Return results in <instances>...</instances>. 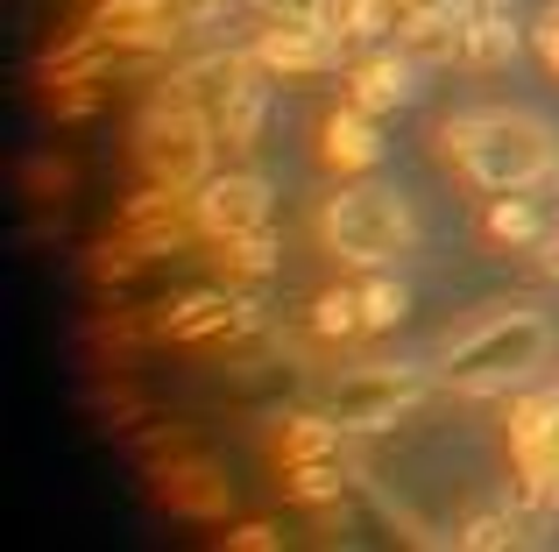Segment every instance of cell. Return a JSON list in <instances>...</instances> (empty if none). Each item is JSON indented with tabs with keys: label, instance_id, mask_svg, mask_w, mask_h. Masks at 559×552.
<instances>
[{
	"label": "cell",
	"instance_id": "25",
	"mask_svg": "<svg viewBox=\"0 0 559 552\" xmlns=\"http://www.w3.org/2000/svg\"><path fill=\"white\" fill-rule=\"evenodd\" d=\"M219 545H227V552H276V545H284V531H276V525H262V517H248V525L219 531Z\"/></svg>",
	"mask_w": 559,
	"mask_h": 552
},
{
	"label": "cell",
	"instance_id": "14",
	"mask_svg": "<svg viewBox=\"0 0 559 552\" xmlns=\"http://www.w3.org/2000/svg\"><path fill=\"white\" fill-rule=\"evenodd\" d=\"M481 235H489V249H538V241H552V206L538 192H503L481 213Z\"/></svg>",
	"mask_w": 559,
	"mask_h": 552
},
{
	"label": "cell",
	"instance_id": "1",
	"mask_svg": "<svg viewBox=\"0 0 559 552\" xmlns=\"http://www.w3.org/2000/svg\"><path fill=\"white\" fill-rule=\"evenodd\" d=\"M439 156H447L481 199L538 192L559 170V128L532 107H475V113L439 121Z\"/></svg>",
	"mask_w": 559,
	"mask_h": 552
},
{
	"label": "cell",
	"instance_id": "6",
	"mask_svg": "<svg viewBox=\"0 0 559 552\" xmlns=\"http://www.w3.org/2000/svg\"><path fill=\"white\" fill-rule=\"evenodd\" d=\"M241 50L255 57L270 79H319V71L355 64V43H347L333 22H262Z\"/></svg>",
	"mask_w": 559,
	"mask_h": 552
},
{
	"label": "cell",
	"instance_id": "2",
	"mask_svg": "<svg viewBox=\"0 0 559 552\" xmlns=\"http://www.w3.org/2000/svg\"><path fill=\"white\" fill-rule=\"evenodd\" d=\"M552 361V326L538 312H489L467 333H453L439 355V383L461 397H518Z\"/></svg>",
	"mask_w": 559,
	"mask_h": 552
},
{
	"label": "cell",
	"instance_id": "24",
	"mask_svg": "<svg viewBox=\"0 0 559 552\" xmlns=\"http://www.w3.org/2000/svg\"><path fill=\"white\" fill-rule=\"evenodd\" d=\"M142 263H150V255L135 249V241H99V255H93V284H128V276H135Z\"/></svg>",
	"mask_w": 559,
	"mask_h": 552
},
{
	"label": "cell",
	"instance_id": "26",
	"mask_svg": "<svg viewBox=\"0 0 559 552\" xmlns=\"http://www.w3.org/2000/svg\"><path fill=\"white\" fill-rule=\"evenodd\" d=\"M156 8H164L178 28H205V22H219V14H227V0H156Z\"/></svg>",
	"mask_w": 559,
	"mask_h": 552
},
{
	"label": "cell",
	"instance_id": "28",
	"mask_svg": "<svg viewBox=\"0 0 559 552\" xmlns=\"http://www.w3.org/2000/svg\"><path fill=\"white\" fill-rule=\"evenodd\" d=\"M546 249H552V255H546V263H552V276H559V227H552V241H546Z\"/></svg>",
	"mask_w": 559,
	"mask_h": 552
},
{
	"label": "cell",
	"instance_id": "11",
	"mask_svg": "<svg viewBox=\"0 0 559 552\" xmlns=\"http://www.w3.org/2000/svg\"><path fill=\"white\" fill-rule=\"evenodd\" d=\"M411 71H418V57H411L404 43H396V50H361L355 64H347V99H355V107H369L376 121H382V113L411 107V93H418V79H411Z\"/></svg>",
	"mask_w": 559,
	"mask_h": 552
},
{
	"label": "cell",
	"instance_id": "4",
	"mask_svg": "<svg viewBox=\"0 0 559 552\" xmlns=\"http://www.w3.org/2000/svg\"><path fill=\"white\" fill-rule=\"evenodd\" d=\"M227 149L213 128V107H191V99H142V121H135V164L150 184H170V192H199L213 178V156Z\"/></svg>",
	"mask_w": 559,
	"mask_h": 552
},
{
	"label": "cell",
	"instance_id": "13",
	"mask_svg": "<svg viewBox=\"0 0 559 552\" xmlns=\"http://www.w3.org/2000/svg\"><path fill=\"white\" fill-rule=\"evenodd\" d=\"M396 43L425 64H461V43H467V14L453 0H411L396 14Z\"/></svg>",
	"mask_w": 559,
	"mask_h": 552
},
{
	"label": "cell",
	"instance_id": "15",
	"mask_svg": "<svg viewBox=\"0 0 559 552\" xmlns=\"http://www.w3.org/2000/svg\"><path fill=\"white\" fill-rule=\"evenodd\" d=\"M164 496L178 503L185 517H227V503H234L227 496V475H219L213 460H199V454L178 460V468H164Z\"/></svg>",
	"mask_w": 559,
	"mask_h": 552
},
{
	"label": "cell",
	"instance_id": "16",
	"mask_svg": "<svg viewBox=\"0 0 559 552\" xmlns=\"http://www.w3.org/2000/svg\"><path fill=\"white\" fill-rule=\"evenodd\" d=\"M213 269H219V284H234V290L270 284V276H276V235H270V227H255V235L213 241Z\"/></svg>",
	"mask_w": 559,
	"mask_h": 552
},
{
	"label": "cell",
	"instance_id": "30",
	"mask_svg": "<svg viewBox=\"0 0 559 552\" xmlns=\"http://www.w3.org/2000/svg\"><path fill=\"white\" fill-rule=\"evenodd\" d=\"M396 8H411V0H396Z\"/></svg>",
	"mask_w": 559,
	"mask_h": 552
},
{
	"label": "cell",
	"instance_id": "22",
	"mask_svg": "<svg viewBox=\"0 0 559 552\" xmlns=\"http://www.w3.org/2000/svg\"><path fill=\"white\" fill-rule=\"evenodd\" d=\"M396 14H404L396 0H333V14H326V22L341 28V36L355 43V50H369L382 28H396Z\"/></svg>",
	"mask_w": 559,
	"mask_h": 552
},
{
	"label": "cell",
	"instance_id": "23",
	"mask_svg": "<svg viewBox=\"0 0 559 552\" xmlns=\"http://www.w3.org/2000/svg\"><path fill=\"white\" fill-rule=\"evenodd\" d=\"M453 539H461V545H481V552H489V545H518L524 539V517L518 511H481V517H467Z\"/></svg>",
	"mask_w": 559,
	"mask_h": 552
},
{
	"label": "cell",
	"instance_id": "7",
	"mask_svg": "<svg viewBox=\"0 0 559 552\" xmlns=\"http://www.w3.org/2000/svg\"><path fill=\"white\" fill-rule=\"evenodd\" d=\"M270 178L248 164L234 170H213V178L191 192V220H199V241H234V235H255V227H270Z\"/></svg>",
	"mask_w": 559,
	"mask_h": 552
},
{
	"label": "cell",
	"instance_id": "3",
	"mask_svg": "<svg viewBox=\"0 0 559 552\" xmlns=\"http://www.w3.org/2000/svg\"><path fill=\"white\" fill-rule=\"evenodd\" d=\"M319 249L341 255V263L355 269H390L396 255L418 241V220H411V206L396 192H382V184H341V192H326V206H319Z\"/></svg>",
	"mask_w": 559,
	"mask_h": 552
},
{
	"label": "cell",
	"instance_id": "9",
	"mask_svg": "<svg viewBox=\"0 0 559 552\" xmlns=\"http://www.w3.org/2000/svg\"><path fill=\"white\" fill-rule=\"evenodd\" d=\"M255 319L262 312L248 298H234V284H227V290H185V298H170L156 326L185 347H227V340H241V333H255Z\"/></svg>",
	"mask_w": 559,
	"mask_h": 552
},
{
	"label": "cell",
	"instance_id": "8",
	"mask_svg": "<svg viewBox=\"0 0 559 552\" xmlns=\"http://www.w3.org/2000/svg\"><path fill=\"white\" fill-rule=\"evenodd\" d=\"M213 128H219V142H227V156H248L262 142V128H270V71L248 50L234 57L227 79L213 85Z\"/></svg>",
	"mask_w": 559,
	"mask_h": 552
},
{
	"label": "cell",
	"instance_id": "21",
	"mask_svg": "<svg viewBox=\"0 0 559 552\" xmlns=\"http://www.w3.org/2000/svg\"><path fill=\"white\" fill-rule=\"evenodd\" d=\"M355 290H361V319H369V333H390V326H404V312H411V290H404V276H390V269H369Z\"/></svg>",
	"mask_w": 559,
	"mask_h": 552
},
{
	"label": "cell",
	"instance_id": "17",
	"mask_svg": "<svg viewBox=\"0 0 559 552\" xmlns=\"http://www.w3.org/2000/svg\"><path fill=\"white\" fill-rule=\"evenodd\" d=\"M467 14V43H461V64L475 71H496L518 57V28L503 22V0H481V8H461Z\"/></svg>",
	"mask_w": 559,
	"mask_h": 552
},
{
	"label": "cell",
	"instance_id": "20",
	"mask_svg": "<svg viewBox=\"0 0 559 552\" xmlns=\"http://www.w3.org/2000/svg\"><path fill=\"white\" fill-rule=\"evenodd\" d=\"M369 333V319H361V290L341 284V290H319L312 298V340H361Z\"/></svg>",
	"mask_w": 559,
	"mask_h": 552
},
{
	"label": "cell",
	"instance_id": "12",
	"mask_svg": "<svg viewBox=\"0 0 559 552\" xmlns=\"http://www.w3.org/2000/svg\"><path fill=\"white\" fill-rule=\"evenodd\" d=\"M319 164L333 170V178H361V170H376L382 164V128H376V113L369 107H333L326 113V128H319Z\"/></svg>",
	"mask_w": 559,
	"mask_h": 552
},
{
	"label": "cell",
	"instance_id": "18",
	"mask_svg": "<svg viewBox=\"0 0 559 552\" xmlns=\"http://www.w3.org/2000/svg\"><path fill=\"white\" fill-rule=\"evenodd\" d=\"M284 496L290 503H305V511H326V503H341V489H347V468H341V454H319V460H284Z\"/></svg>",
	"mask_w": 559,
	"mask_h": 552
},
{
	"label": "cell",
	"instance_id": "29",
	"mask_svg": "<svg viewBox=\"0 0 559 552\" xmlns=\"http://www.w3.org/2000/svg\"><path fill=\"white\" fill-rule=\"evenodd\" d=\"M546 192H552V206H559V170H552V184H546Z\"/></svg>",
	"mask_w": 559,
	"mask_h": 552
},
{
	"label": "cell",
	"instance_id": "27",
	"mask_svg": "<svg viewBox=\"0 0 559 552\" xmlns=\"http://www.w3.org/2000/svg\"><path fill=\"white\" fill-rule=\"evenodd\" d=\"M538 57L559 71V8H546V22H538Z\"/></svg>",
	"mask_w": 559,
	"mask_h": 552
},
{
	"label": "cell",
	"instance_id": "10",
	"mask_svg": "<svg viewBox=\"0 0 559 552\" xmlns=\"http://www.w3.org/2000/svg\"><path fill=\"white\" fill-rule=\"evenodd\" d=\"M85 36H99L107 50H170V43L185 36L178 22H170L156 0H93V28Z\"/></svg>",
	"mask_w": 559,
	"mask_h": 552
},
{
	"label": "cell",
	"instance_id": "19",
	"mask_svg": "<svg viewBox=\"0 0 559 552\" xmlns=\"http://www.w3.org/2000/svg\"><path fill=\"white\" fill-rule=\"evenodd\" d=\"M347 425L333 411H298L284 418V432H276V460H319V454H341Z\"/></svg>",
	"mask_w": 559,
	"mask_h": 552
},
{
	"label": "cell",
	"instance_id": "5",
	"mask_svg": "<svg viewBox=\"0 0 559 552\" xmlns=\"http://www.w3.org/2000/svg\"><path fill=\"white\" fill-rule=\"evenodd\" d=\"M425 397V375L418 369H396V361H355L347 375H333L326 404L319 411H333L347 432H390L396 418H411Z\"/></svg>",
	"mask_w": 559,
	"mask_h": 552
}]
</instances>
